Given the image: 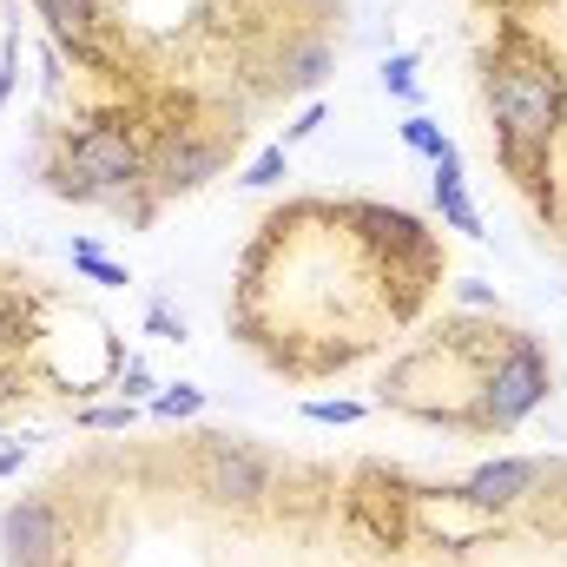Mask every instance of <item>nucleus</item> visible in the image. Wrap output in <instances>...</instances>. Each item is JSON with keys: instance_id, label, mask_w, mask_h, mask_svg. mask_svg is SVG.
Masks as SVG:
<instances>
[{"instance_id": "f257e3e1", "label": "nucleus", "mask_w": 567, "mask_h": 567, "mask_svg": "<svg viewBox=\"0 0 567 567\" xmlns=\"http://www.w3.org/2000/svg\"><path fill=\"white\" fill-rule=\"evenodd\" d=\"M488 106H495V133L515 172H535V158H548V145L561 133L567 113V86L555 73V60L528 40H515L495 73H488Z\"/></svg>"}, {"instance_id": "f03ea898", "label": "nucleus", "mask_w": 567, "mask_h": 567, "mask_svg": "<svg viewBox=\"0 0 567 567\" xmlns=\"http://www.w3.org/2000/svg\"><path fill=\"white\" fill-rule=\"evenodd\" d=\"M548 403V357L528 343V337H515V350L488 370V383H482V416L495 429H515L522 416H535Z\"/></svg>"}, {"instance_id": "7ed1b4c3", "label": "nucleus", "mask_w": 567, "mask_h": 567, "mask_svg": "<svg viewBox=\"0 0 567 567\" xmlns=\"http://www.w3.org/2000/svg\"><path fill=\"white\" fill-rule=\"evenodd\" d=\"M66 165L80 172V192L86 198H113V192H133L140 185V145L126 140L120 126H86L80 140L66 145Z\"/></svg>"}, {"instance_id": "20e7f679", "label": "nucleus", "mask_w": 567, "mask_h": 567, "mask_svg": "<svg viewBox=\"0 0 567 567\" xmlns=\"http://www.w3.org/2000/svg\"><path fill=\"white\" fill-rule=\"evenodd\" d=\"M198 488H205L212 502L251 508V502L271 488V462L251 455V449H238V442H205V455H198Z\"/></svg>"}, {"instance_id": "39448f33", "label": "nucleus", "mask_w": 567, "mask_h": 567, "mask_svg": "<svg viewBox=\"0 0 567 567\" xmlns=\"http://www.w3.org/2000/svg\"><path fill=\"white\" fill-rule=\"evenodd\" d=\"M0 548H7V567H60V555H66L60 515L47 502H13L0 515Z\"/></svg>"}, {"instance_id": "423d86ee", "label": "nucleus", "mask_w": 567, "mask_h": 567, "mask_svg": "<svg viewBox=\"0 0 567 567\" xmlns=\"http://www.w3.org/2000/svg\"><path fill=\"white\" fill-rule=\"evenodd\" d=\"M535 482H542V462H528V455H502V462H488V468H475L468 482H462V502L468 508H515V502H528L535 495Z\"/></svg>"}, {"instance_id": "0eeeda50", "label": "nucleus", "mask_w": 567, "mask_h": 567, "mask_svg": "<svg viewBox=\"0 0 567 567\" xmlns=\"http://www.w3.org/2000/svg\"><path fill=\"white\" fill-rule=\"evenodd\" d=\"M218 165H225V152H218V145H205V140L165 145V158H158V192H192V185L218 178Z\"/></svg>"}, {"instance_id": "6e6552de", "label": "nucleus", "mask_w": 567, "mask_h": 567, "mask_svg": "<svg viewBox=\"0 0 567 567\" xmlns=\"http://www.w3.org/2000/svg\"><path fill=\"white\" fill-rule=\"evenodd\" d=\"M435 205H442V218H449L455 231L482 238V218H475V205H468V192H462V152H455V145L435 152Z\"/></svg>"}, {"instance_id": "1a4fd4ad", "label": "nucleus", "mask_w": 567, "mask_h": 567, "mask_svg": "<svg viewBox=\"0 0 567 567\" xmlns=\"http://www.w3.org/2000/svg\"><path fill=\"white\" fill-rule=\"evenodd\" d=\"M33 7L47 13V27H53L66 47H86V33H93V13H100L93 0H33Z\"/></svg>"}, {"instance_id": "9d476101", "label": "nucleus", "mask_w": 567, "mask_h": 567, "mask_svg": "<svg viewBox=\"0 0 567 567\" xmlns=\"http://www.w3.org/2000/svg\"><path fill=\"white\" fill-rule=\"evenodd\" d=\"M73 265H80V271H86L93 284H126V271H120L113 258H100L93 245H73Z\"/></svg>"}, {"instance_id": "9b49d317", "label": "nucleus", "mask_w": 567, "mask_h": 567, "mask_svg": "<svg viewBox=\"0 0 567 567\" xmlns=\"http://www.w3.org/2000/svg\"><path fill=\"white\" fill-rule=\"evenodd\" d=\"M323 66H330V53H323V47H303V53L290 60V73H284V80H290V86H317V80H323Z\"/></svg>"}, {"instance_id": "f8f14e48", "label": "nucleus", "mask_w": 567, "mask_h": 567, "mask_svg": "<svg viewBox=\"0 0 567 567\" xmlns=\"http://www.w3.org/2000/svg\"><path fill=\"white\" fill-rule=\"evenodd\" d=\"M198 403H205V390H192V383H178V390H165V396L152 403V416H198Z\"/></svg>"}, {"instance_id": "ddd939ff", "label": "nucleus", "mask_w": 567, "mask_h": 567, "mask_svg": "<svg viewBox=\"0 0 567 567\" xmlns=\"http://www.w3.org/2000/svg\"><path fill=\"white\" fill-rule=\"evenodd\" d=\"M383 86L390 93H416V53H390L383 60Z\"/></svg>"}, {"instance_id": "4468645a", "label": "nucleus", "mask_w": 567, "mask_h": 567, "mask_svg": "<svg viewBox=\"0 0 567 567\" xmlns=\"http://www.w3.org/2000/svg\"><path fill=\"white\" fill-rule=\"evenodd\" d=\"M278 178H284V145H271V152H258V165L245 172V185H258V192H265V185H278Z\"/></svg>"}, {"instance_id": "2eb2a0df", "label": "nucleus", "mask_w": 567, "mask_h": 567, "mask_svg": "<svg viewBox=\"0 0 567 567\" xmlns=\"http://www.w3.org/2000/svg\"><path fill=\"white\" fill-rule=\"evenodd\" d=\"M403 145H416V152H429V158H435V152H442V133H435V126H429L423 113H416V120H403Z\"/></svg>"}, {"instance_id": "dca6fc26", "label": "nucleus", "mask_w": 567, "mask_h": 567, "mask_svg": "<svg viewBox=\"0 0 567 567\" xmlns=\"http://www.w3.org/2000/svg\"><path fill=\"white\" fill-rule=\"evenodd\" d=\"M13 343H27V317L13 297H0V350H13Z\"/></svg>"}, {"instance_id": "f3484780", "label": "nucleus", "mask_w": 567, "mask_h": 567, "mask_svg": "<svg viewBox=\"0 0 567 567\" xmlns=\"http://www.w3.org/2000/svg\"><path fill=\"white\" fill-rule=\"evenodd\" d=\"M310 416H317V423H357L363 403H310Z\"/></svg>"}, {"instance_id": "a211bd4d", "label": "nucleus", "mask_w": 567, "mask_h": 567, "mask_svg": "<svg viewBox=\"0 0 567 567\" xmlns=\"http://www.w3.org/2000/svg\"><path fill=\"white\" fill-rule=\"evenodd\" d=\"M317 126H323V106H303V113H297V126H290V133H284V145L310 140V133H317Z\"/></svg>"}, {"instance_id": "6ab92c4d", "label": "nucleus", "mask_w": 567, "mask_h": 567, "mask_svg": "<svg viewBox=\"0 0 567 567\" xmlns=\"http://www.w3.org/2000/svg\"><path fill=\"white\" fill-rule=\"evenodd\" d=\"M86 423H93V429H126V423H133V403H126V410H93Z\"/></svg>"}, {"instance_id": "aec40b11", "label": "nucleus", "mask_w": 567, "mask_h": 567, "mask_svg": "<svg viewBox=\"0 0 567 567\" xmlns=\"http://www.w3.org/2000/svg\"><path fill=\"white\" fill-rule=\"evenodd\" d=\"M20 462H27V442H20V449H0V475H13Z\"/></svg>"}, {"instance_id": "412c9836", "label": "nucleus", "mask_w": 567, "mask_h": 567, "mask_svg": "<svg viewBox=\"0 0 567 567\" xmlns=\"http://www.w3.org/2000/svg\"><path fill=\"white\" fill-rule=\"evenodd\" d=\"M0 396H20V377L13 370H0Z\"/></svg>"}]
</instances>
